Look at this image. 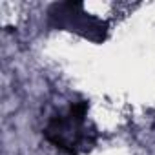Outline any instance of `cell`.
Masks as SVG:
<instances>
[{
	"label": "cell",
	"instance_id": "1",
	"mask_svg": "<svg viewBox=\"0 0 155 155\" xmlns=\"http://www.w3.org/2000/svg\"><path fill=\"white\" fill-rule=\"evenodd\" d=\"M88 102L77 101L69 106L66 113L53 115L44 130V137L55 148L62 150L68 155H79L95 140V130H90L86 124Z\"/></svg>",
	"mask_w": 155,
	"mask_h": 155
},
{
	"label": "cell",
	"instance_id": "2",
	"mask_svg": "<svg viewBox=\"0 0 155 155\" xmlns=\"http://www.w3.org/2000/svg\"><path fill=\"white\" fill-rule=\"evenodd\" d=\"M48 24L55 29L71 31L93 42L104 40L108 31L104 20L88 13L82 8V4L77 2H62L51 6V9L48 11Z\"/></svg>",
	"mask_w": 155,
	"mask_h": 155
}]
</instances>
